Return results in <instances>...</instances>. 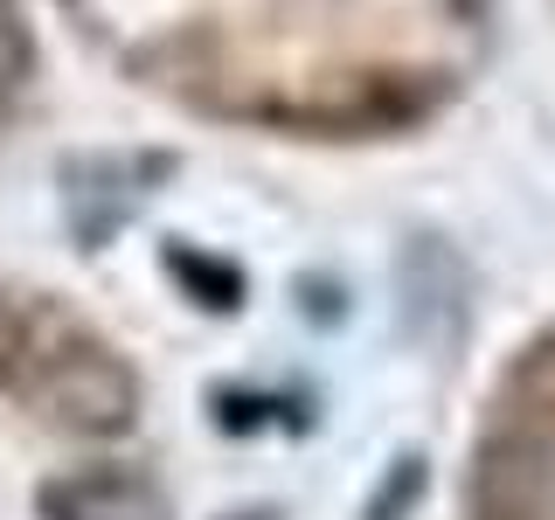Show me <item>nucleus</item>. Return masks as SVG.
<instances>
[{"mask_svg":"<svg viewBox=\"0 0 555 520\" xmlns=\"http://www.w3.org/2000/svg\"><path fill=\"white\" fill-rule=\"evenodd\" d=\"M22 389L69 430H118L132 424V403H139L132 375L83 334H49L42 347H28Z\"/></svg>","mask_w":555,"mask_h":520,"instance_id":"nucleus-1","label":"nucleus"},{"mask_svg":"<svg viewBox=\"0 0 555 520\" xmlns=\"http://www.w3.org/2000/svg\"><path fill=\"white\" fill-rule=\"evenodd\" d=\"M14 77H22V14L14 0H0V98L14 91Z\"/></svg>","mask_w":555,"mask_h":520,"instance_id":"nucleus-3","label":"nucleus"},{"mask_svg":"<svg viewBox=\"0 0 555 520\" xmlns=\"http://www.w3.org/2000/svg\"><path fill=\"white\" fill-rule=\"evenodd\" d=\"M56 514L63 520H153L146 493L126 479H77L69 493H56Z\"/></svg>","mask_w":555,"mask_h":520,"instance_id":"nucleus-2","label":"nucleus"}]
</instances>
